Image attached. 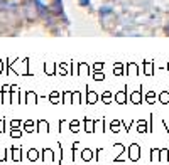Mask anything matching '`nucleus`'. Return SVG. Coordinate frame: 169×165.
<instances>
[{
  "label": "nucleus",
  "instance_id": "obj_1",
  "mask_svg": "<svg viewBox=\"0 0 169 165\" xmlns=\"http://www.w3.org/2000/svg\"><path fill=\"white\" fill-rule=\"evenodd\" d=\"M129 159H130L132 162H137V160L141 159V145H139V143L129 145Z\"/></svg>",
  "mask_w": 169,
  "mask_h": 165
},
{
  "label": "nucleus",
  "instance_id": "obj_2",
  "mask_svg": "<svg viewBox=\"0 0 169 165\" xmlns=\"http://www.w3.org/2000/svg\"><path fill=\"white\" fill-rule=\"evenodd\" d=\"M127 86H125V89H122V91H118L117 95H115V99H117L118 105H125L127 103V96H129V91H127Z\"/></svg>",
  "mask_w": 169,
  "mask_h": 165
},
{
  "label": "nucleus",
  "instance_id": "obj_3",
  "mask_svg": "<svg viewBox=\"0 0 169 165\" xmlns=\"http://www.w3.org/2000/svg\"><path fill=\"white\" fill-rule=\"evenodd\" d=\"M83 123H85V131L86 133H93L95 131V125L98 123V121H95V120H88V116L83 120Z\"/></svg>",
  "mask_w": 169,
  "mask_h": 165
},
{
  "label": "nucleus",
  "instance_id": "obj_4",
  "mask_svg": "<svg viewBox=\"0 0 169 165\" xmlns=\"http://www.w3.org/2000/svg\"><path fill=\"white\" fill-rule=\"evenodd\" d=\"M141 99H142V88L137 89V91H134L130 95V101L134 103V105H139V103H141Z\"/></svg>",
  "mask_w": 169,
  "mask_h": 165
},
{
  "label": "nucleus",
  "instance_id": "obj_5",
  "mask_svg": "<svg viewBox=\"0 0 169 165\" xmlns=\"http://www.w3.org/2000/svg\"><path fill=\"white\" fill-rule=\"evenodd\" d=\"M96 99H98V95H96L95 91H88V89H86V103H88V105H95Z\"/></svg>",
  "mask_w": 169,
  "mask_h": 165
},
{
  "label": "nucleus",
  "instance_id": "obj_6",
  "mask_svg": "<svg viewBox=\"0 0 169 165\" xmlns=\"http://www.w3.org/2000/svg\"><path fill=\"white\" fill-rule=\"evenodd\" d=\"M81 159H83L85 162H90V160L95 159V153H93L90 148H85V150H81Z\"/></svg>",
  "mask_w": 169,
  "mask_h": 165
},
{
  "label": "nucleus",
  "instance_id": "obj_7",
  "mask_svg": "<svg viewBox=\"0 0 169 165\" xmlns=\"http://www.w3.org/2000/svg\"><path fill=\"white\" fill-rule=\"evenodd\" d=\"M137 131L139 133H149V125L144 120H139L137 121Z\"/></svg>",
  "mask_w": 169,
  "mask_h": 165
},
{
  "label": "nucleus",
  "instance_id": "obj_8",
  "mask_svg": "<svg viewBox=\"0 0 169 165\" xmlns=\"http://www.w3.org/2000/svg\"><path fill=\"white\" fill-rule=\"evenodd\" d=\"M127 74H129V76H137V74H139V66H137V64H134V62L129 64V66H127Z\"/></svg>",
  "mask_w": 169,
  "mask_h": 165
},
{
  "label": "nucleus",
  "instance_id": "obj_9",
  "mask_svg": "<svg viewBox=\"0 0 169 165\" xmlns=\"http://www.w3.org/2000/svg\"><path fill=\"white\" fill-rule=\"evenodd\" d=\"M159 101L163 103V105H169V89H164L159 95Z\"/></svg>",
  "mask_w": 169,
  "mask_h": 165
},
{
  "label": "nucleus",
  "instance_id": "obj_10",
  "mask_svg": "<svg viewBox=\"0 0 169 165\" xmlns=\"http://www.w3.org/2000/svg\"><path fill=\"white\" fill-rule=\"evenodd\" d=\"M122 127V120H113L112 123H110V130L113 131V133H117V131H120L118 128Z\"/></svg>",
  "mask_w": 169,
  "mask_h": 165
},
{
  "label": "nucleus",
  "instance_id": "obj_11",
  "mask_svg": "<svg viewBox=\"0 0 169 165\" xmlns=\"http://www.w3.org/2000/svg\"><path fill=\"white\" fill-rule=\"evenodd\" d=\"M42 155H44V157H42L44 160H53V157H54V152H53L51 148H44V150H42Z\"/></svg>",
  "mask_w": 169,
  "mask_h": 165
},
{
  "label": "nucleus",
  "instance_id": "obj_12",
  "mask_svg": "<svg viewBox=\"0 0 169 165\" xmlns=\"http://www.w3.org/2000/svg\"><path fill=\"white\" fill-rule=\"evenodd\" d=\"M169 150L167 148H161V153H159V160H161V162H167V160H169Z\"/></svg>",
  "mask_w": 169,
  "mask_h": 165
},
{
  "label": "nucleus",
  "instance_id": "obj_13",
  "mask_svg": "<svg viewBox=\"0 0 169 165\" xmlns=\"http://www.w3.org/2000/svg\"><path fill=\"white\" fill-rule=\"evenodd\" d=\"M159 153H161L159 148H150V160H152V162L159 160Z\"/></svg>",
  "mask_w": 169,
  "mask_h": 165
},
{
  "label": "nucleus",
  "instance_id": "obj_14",
  "mask_svg": "<svg viewBox=\"0 0 169 165\" xmlns=\"http://www.w3.org/2000/svg\"><path fill=\"white\" fill-rule=\"evenodd\" d=\"M80 128V121L78 120H73V121H70V130L73 131V133H76V131H80L78 130Z\"/></svg>",
  "mask_w": 169,
  "mask_h": 165
},
{
  "label": "nucleus",
  "instance_id": "obj_15",
  "mask_svg": "<svg viewBox=\"0 0 169 165\" xmlns=\"http://www.w3.org/2000/svg\"><path fill=\"white\" fill-rule=\"evenodd\" d=\"M12 159H14V160H20V159H22V150L12 148Z\"/></svg>",
  "mask_w": 169,
  "mask_h": 165
},
{
  "label": "nucleus",
  "instance_id": "obj_16",
  "mask_svg": "<svg viewBox=\"0 0 169 165\" xmlns=\"http://www.w3.org/2000/svg\"><path fill=\"white\" fill-rule=\"evenodd\" d=\"M42 128H48V130H49V123H48V121H44V120H39L37 121V130H36V131H42Z\"/></svg>",
  "mask_w": 169,
  "mask_h": 165
},
{
  "label": "nucleus",
  "instance_id": "obj_17",
  "mask_svg": "<svg viewBox=\"0 0 169 165\" xmlns=\"http://www.w3.org/2000/svg\"><path fill=\"white\" fill-rule=\"evenodd\" d=\"M27 157H29V160H32V162H34V160L39 159V152H37V150H29Z\"/></svg>",
  "mask_w": 169,
  "mask_h": 165
},
{
  "label": "nucleus",
  "instance_id": "obj_18",
  "mask_svg": "<svg viewBox=\"0 0 169 165\" xmlns=\"http://www.w3.org/2000/svg\"><path fill=\"white\" fill-rule=\"evenodd\" d=\"M154 99H156V93H154V91H149V93L146 95V101L149 103V105H152Z\"/></svg>",
  "mask_w": 169,
  "mask_h": 165
},
{
  "label": "nucleus",
  "instance_id": "obj_19",
  "mask_svg": "<svg viewBox=\"0 0 169 165\" xmlns=\"http://www.w3.org/2000/svg\"><path fill=\"white\" fill-rule=\"evenodd\" d=\"M24 128H26V131L32 133V131H34V123H32V120H27L26 123H24Z\"/></svg>",
  "mask_w": 169,
  "mask_h": 165
},
{
  "label": "nucleus",
  "instance_id": "obj_20",
  "mask_svg": "<svg viewBox=\"0 0 169 165\" xmlns=\"http://www.w3.org/2000/svg\"><path fill=\"white\" fill-rule=\"evenodd\" d=\"M44 71H46L48 74H51V76H53V74H54V64H53V62H48V64L44 66Z\"/></svg>",
  "mask_w": 169,
  "mask_h": 165
},
{
  "label": "nucleus",
  "instance_id": "obj_21",
  "mask_svg": "<svg viewBox=\"0 0 169 165\" xmlns=\"http://www.w3.org/2000/svg\"><path fill=\"white\" fill-rule=\"evenodd\" d=\"M71 96H73V103H78V105L81 103V93H80V91L71 93Z\"/></svg>",
  "mask_w": 169,
  "mask_h": 165
},
{
  "label": "nucleus",
  "instance_id": "obj_22",
  "mask_svg": "<svg viewBox=\"0 0 169 165\" xmlns=\"http://www.w3.org/2000/svg\"><path fill=\"white\" fill-rule=\"evenodd\" d=\"M102 98H103V103H105V105H108V103H110V98H112V93H110V91H105V93L102 95Z\"/></svg>",
  "mask_w": 169,
  "mask_h": 165
},
{
  "label": "nucleus",
  "instance_id": "obj_23",
  "mask_svg": "<svg viewBox=\"0 0 169 165\" xmlns=\"http://www.w3.org/2000/svg\"><path fill=\"white\" fill-rule=\"evenodd\" d=\"M93 79H95V81H103V79H105V74H103V73H95V74H93Z\"/></svg>",
  "mask_w": 169,
  "mask_h": 165
},
{
  "label": "nucleus",
  "instance_id": "obj_24",
  "mask_svg": "<svg viewBox=\"0 0 169 165\" xmlns=\"http://www.w3.org/2000/svg\"><path fill=\"white\" fill-rule=\"evenodd\" d=\"M113 73H115V74H118V76L122 74V64H120V62H117V64L113 66Z\"/></svg>",
  "mask_w": 169,
  "mask_h": 165
},
{
  "label": "nucleus",
  "instance_id": "obj_25",
  "mask_svg": "<svg viewBox=\"0 0 169 165\" xmlns=\"http://www.w3.org/2000/svg\"><path fill=\"white\" fill-rule=\"evenodd\" d=\"M146 74H147V76L152 74V62H147L146 64Z\"/></svg>",
  "mask_w": 169,
  "mask_h": 165
},
{
  "label": "nucleus",
  "instance_id": "obj_26",
  "mask_svg": "<svg viewBox=\"0 0 169 165\" xmlns=\"http://www.w3.org/2000/svg\"><path fill=\"white\" fill-rule=\"evenodd\" d=\"M10 137H14V138L22 137V131H19V130H12V131H10Z\"/></svg>",
  "mask_w": 169,
  "mask_h": 165
},
{
  "label": "nucleus",
  "instance_id": "obj_27",
  "mask_svg": "<svg viewBox=\"0 0 169 165\" xmlns=\"http://www.w3.org/2000/svg\"><path fill=\"white\" fill-rule=\"evenodd\" d=\"M57 96H59V93H57V91H54V93H53V95H51V101H53V103H56Z\"/></svg>",
  "mask_w": 169,
  "mask_h": 165
},
{
  "label": "nucleus",
  "instance_id": "obj_28",
  "mask_svg": "<svg viewBox=\"0 0 169 165\" xmlns=\"http://www.w3.org/2000/svg\"><path fill=\"white\" fill-rule=\"evenodd\" d=\"M102 152H103L102 148H98V150H96V152H95V155H96V157H95V160H98V159H100V155H102Z\"/></svg>",
  "mask_w": 169,
  "mask_h": 165
},
{
  "label": "nucleus",
  "instance_id": "obj_29",
  "mask_svg": "<svg viewBox=\"0 0 169 165\" xmlns=\"http://www.w3.org/2000/svg\"><path fill=\"white\" fill-rule=\"evenodd\" d=\"M10 125H12V128H17V127H19V125H20V121L14 120V121H12V123H10Z\"/></svg>",
  "mask_w": 169,
  "mask_h": 165
},
{
  "label": "nucleus",
  "instance_id": "obj_30",
  "mask_svg": "<svg viewBox=\"0 0 169 165\" xmlns=\"http://www.w3.org/2000/svg\"><path fill=\"white\" fill-rule=\"evenodd\" d=\"M102 67H103V62H96L95 64V69H102Z\"/></svg>",
  "mask_w": 169,
  "mask_h": 165
},
{
  "label": "nucleus",
  "instance_id": "obj_31",
  "mask_svg": "<svg viewBox=\"0 0 169 165\" xmlns=\"http://www.w3.org/2000/svg\"><path fill=\"white\" fill-rule=\"evenodd\" d=\"M0 131H3V120H0Z\"/></svg>",
  "mask_w": 169,
  "mask_h": 165
},
{
  "label": "nucleus",
  "instance_id": "obj_32",
  "mask_svg": "<svg viewBox=\"0 0 169 165\" xmlns=\"http://www.w3.org/2000/svg\"><path fill=\"white\" fill-rule=\"evenodd\" d=\"M0 73H2V61H0Z\"/></svg>",
  "mask_w": 169,
  "mask_h": 165
},
{
  "label": "nucleus",
  "instance_id": "obj_33",
  "mask_svg": "<svg viewBox=\"0 0 169 165\" xmlns=\"http://www.w3.org/2000/svg\"><path fill=\"white\" fill-rule=\"evenodd\" d=\"M167 69H169V64H167Z\"/></svg>",
  "mask_w": 169,
  "mask_h": 165
}]
</instances>
